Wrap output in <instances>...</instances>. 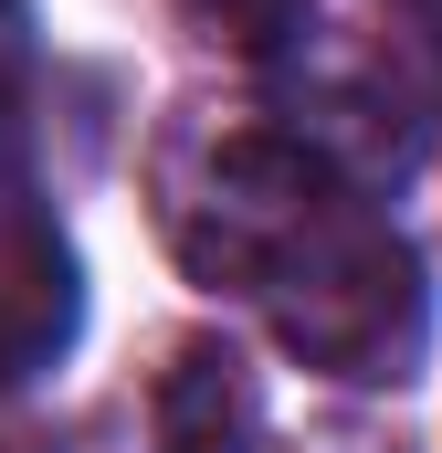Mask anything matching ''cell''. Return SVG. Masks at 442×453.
<instances>
[{"instance_id":"1","label":"cell","mask_w":442,"mask_h":453,"mask_svg":"<svg viewBox=\"0 0 442 453\" xmlns=\"http://www.w3.org/2000/svg\"><path fill=\"white\" fill-rule=\"evenodd\" d=\"M158 222L179 264L263 306V327L327 380H411L432 296L411 242L379 222L327 148L274 127H179L158 148Z\"/></svg>"},{"instance_id":"2","label":"cell","mask_w":442,"mask_h":453,"mask_svg":"<svg viewBox=\"0 0 442 453\" xmlns=\"http://www.w3.org/2000/svg\"><path fill=\"white\" fill-rule=\"evenodd\" d=\"M64 338H74V253L11 180L0 190V380H32Z\"/></svg>"},{"instance_id":"3","label":"cell","mask_w":442,"mask_h":453,"mask_svg":"<svg viewBox=\"0 0 442 453\" xmlns=\"http://www.w3.org/2000/svg\"><path fill=\"white\" fill-rule=\"evenodd\" d=\"M158 433H169V453H242L263 433V401H253V380H242L232 348H179L169 358Z\"/></svg>"},{"instance_id":"4","label":"cell","mask_w":442,"mask_h":453,"mask_svg":"<svg viewBox=\"0 0 442 453\" xmlns=\"http://www.w3.org/2000/svg\"><path fill=\"white\" fill-rule=\"evenodd\" d=\"M201 21H221L232 42H285L295 21H306V0H190Z\"/></svg>"},{"instance_id":"5","label":"cell","mask_w":442,"mask_h":453,"mask_svg":"<svg viewBox=\"0 0 442 453\" xmlns=\"http://www.w3.org/2000/svg\"><path fill=\"white\" fill-rule=\"evenodd\" d=\"M21 64H32L21 0H0V190H11V137H21Z\"/></svg>"},{"instance_id":"6","label":"cell","mask_w":442,"mask_h":453,"mask_svg":"<svg viewBox=\"0 0 442 453\" xmlns=\"http://www.w3.org/2000/svg\"><path fill=\"white\" fill-rule=\"evenodd\" d=\"M411 11H432V21H442V0H411Z\"/></svg>"}]
</instances>
